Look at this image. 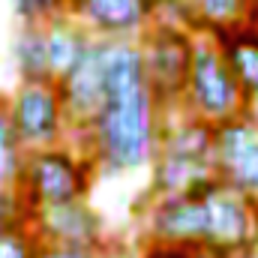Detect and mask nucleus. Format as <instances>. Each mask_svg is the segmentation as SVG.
Listing matches in <instances>:
<instances>
[{
    "instance_id": "18",
    "label": "nucleus",
    "mask_w": 258,
    "mask_h": 258,
    "mask_svg": "<svg viewBox=\"0 0 258 258\" xmlns=\"http://www.w3.org/2000/svg\"><path fill=\"white\" fill-rule=\"evenodd\" d=\"M9 6H12V15L18 18V24L42 27L45 21L66 15L69 0H9Z\"/></svg>"
},
{
    "instance_id": "2",
    "label": "nucleus",
    "mask_w": 258,
    "mask_h": 258,
    "mask_svg": "<svg viewBox=\"0 0 258 258\" xmlns=\"http://www.w3.org/2000/svg\"><path fill=\"white\" fill-rule=\"evenodd\" d=\"M96 177H99V168L90 159V153L75 141H63L54 147L24 153V162L12 189L24 201L27 213H33L39 207L87 198Z\"/></svg>"
},
{
    "instance_id": "13",
    "label": "nucleus",
    "mask_w": 258,
    "mask_h": 258,
    "mask_svg": "<svg viewBox=\"0 0 258 258\" xmlns=\"http://www.w3.org/2000/svg\"><path fill=\"white\" fill-rule=\"evenodd\" d=\"M150 168V183H147V195L144 198H162V195H180L186 192L192 183L201 177L213 174L210 162L201 159H186V156H174V153H162L156 150Z\"/></svg>"
},
{
    "instance_id": "1",
    "label": "nucleus",
    "mask_w": 258,
    "mask_h": 258,
    "mask_svg": "<svg viewBox=\"0 0 258 258\" xmlns=\"http://www.w3.org/2000/svg\"><path fill=\"white\" fill-rule=\"evenodd\" d=\"M99 48L105 99L87 132L69 141L90 153L99 174H132L156 156L162 111L147 90L138 39H99Z\"/></svg>"
},
{
    "instance_id": "19",
    "label": "nucleus",
    "mask_w": 258,
    "mask_h": 258,
    "mask_svg": "<svg viewBox=\"0 0 258 258\" xmlns=\"http://www.w3.org/2000/svg\"><path fill=\"white\" fill-rule=\"evenodd\" d=\"M39 240L33 237L30 225H18L0 234V258H33Z\"/></svg>"
},
{
    "instance_id": "25",
    "label": "nucleus",
    "mask_w": 258,
    "mask_h": 258,
    "mask_svg": "<svg viewBox=\"0 0 258 258\" xmlns=\"http://www.w3.org/2000/svg\"><path fill=\"white\" fill-rule=\"evenodd\" d=\"M252 111H255V114H258V99H255V102H252Z\"/></svg>"
},
{
    "instance_id": "22",
    "label": "nucleus",
    "mask_w": 258,
    "mask_h": 258,
    "mask_svg": "<svg viewBox=\"0 0 258 258\" xmlns=\"http://www.w3.org/2000/svg\"><path fill=\"white\" fill-rule=\"evenodd\" d=\"M141 258H192V246H180V243H150L147 240Z\"/></svg>"
},
{
    "instance_id": "15",
    "label": "nucleus",
    "mask_w": 258,
    "mask_h": 258,
    "mask_svg": "<svg viewBox=\"0 0 258 258\" xmlns=\"http://www.w3.org/2000/svg\"><path fill=\"white\" fill-rule=\"evenodd\" d=\"M255 0H186V27L195 33H213L246 21Z\"/></svg>"
},
{
    "instance_id": "4",
    "label": "nucleus",
    "mask_w": 258,
    "mask_h": 258,
    "mask_svg": "<svg viewBox=\"0 0 258 258\" xmlns=\"http://www.w3.org/2000/svg\"><path fill=\"white\" fill-rule=\"evenodd\" d=\"M252 105L246 102L240 84L234 81L231 69L225 66L216 45L204 33H198L186 90H183V99H180V111L210 123V126H219L231 117H240Z\"/></svg>"
},
{
    "instance_id": "5",
    "label": "nucleus",
    "mask_w": 258,
    "mask_h": 258,
    "mask_svg": "<svg viewBox=\"0 0 258 258\" xmlns=\"http://www.w3.org/2000/svg\"><path fill=\"white\" fill-rule=\"evenodd\" d=\"M201 204H204L201 246L225 255L258 252V204L252 198L225 186L213 174V183L201 195Z\"/></svg>"
},
{
    "instance_id": "24",
    "label": "nucleus",
    "mask_w": 258,
    "mask_h": 258,
    "mask_svg": "<svg viewBox=\"0 0 258 258\" xmlns=\"http://www.w3.org/2000/svg\"><path fill=\"white\" fill-rule=\"evenodd\" d=\"M246 21H249V24H252V27L258 30V6H255V3H252V9H249V15H246Z\"/></svg>"
},
{
    "instance_id": "23",
    "label": "nucleus",
    "mask_w": 258,
    "mask_h": 258,
    "mask_svg": "<svg viewBox=\"0 0 258 258\" xmlns=\"http://www.w3.org/2000/svg\"><path fill=\"white\" fill-rule=\"evenodd\" d=\"M192 258H258V252H243V255H225V252H216V249H207V246H192Z\"/></svg>"
},
{
    "instance_id": "12",
    "label": "nucleus",
    "mask_w": 258,
    "mask_h": 258,
    "mask_svg": "<svg viewBox=\"0 0 258 258\" xmlns=\"http://www.w3.org/2000/svg\"><path fill=\"white\" fill-rule=\"evenodd\" d=\"M204 36L216 45L225 66L231 69L234 81L240 84L246 102L252 105L258 99V30L249 21H240V24L213 30V33H204Z\"/></svg>"
},
{
    "instance_id": "16",
    "label": "nucleus",
    "mask_w": 258,
    "mask_h": 258,
    "mask_svg": "<svg viewBox=\"0 0 258 258\" xmlns=\"http://www.w3.org/2000/svg\"><path fill=\"white\" fill-rule=\"evenodd\" d=\"M12 60L21 81H51L42 27L18 24V33L12 39Z\"/></svg>"
},
{
    "instance_id": "6",
    "label": "nucleus",
    "mask_w": 258,
    "mask_h": 258,
    "mask_svg": "<svg viewBox=\"0 0 258 258\" xmlns=\"http://www.w3.org/2000/svg\"><path fill=\"white\" fill-rule=\"evenodd\" d=\"M6 99L9 120L24 153L69 141V126L54 81H18V87Z\"/></svg>"
},
{
    "instance_id": "8",
    "label": "nucleus",
    "mask_w": 258,
    "mask_h": 258,
    "mask_svg": "<svg viewBox=\"0 0 258 258\" xmlns=\"http://www.w3.org/2000/svg\"><path fill=\"white\" fill-rule=\"evenodd\" d=\"M63 117L69 126V138L84 135L87 126L93 123L102 99H105V84H102V48L99 39L87 45V51L66 69L60 78H54Z\"/></svg>"
},
{
    "instance_id": "20",
    "label": "nucleus",
    "mask_w": 258,
    "mask_h": 258,
    "mask_svg": "<svg viewBox=\"0 0 258 258\" xmlns=\"http://www.w3.org/2000/svg\"><path fill=\"white\" fill-rule=\"evenodd\" d=\"M30 213L24 207V201L18 198L15 189H0V234L18 225H27Z\"/></svg>"
},
{
    "instance_id": "21",
    "label": "nucleus",
    "mask_w": 258,
    "mask_h": 258,
    "mask_svg": "<svg viewBox=\"0 0 258 258\" xmlns=\"http://www.w3.org/2000/svg\"><path fill=\"white\" fill-rule=\"evenodd\" d=\"M33 258H105V246H60V243H39Z\"/></svg>"
},
{
    "instance_id": "9",
    "label": "nucleus",
    "mask_w": 258,
    "mask_h": 258,
    "mask_svg": "<svg viewBox=\"0 0 258 258\" xmlns=\"http://www.w3.org/2000/svg\"><path fill=\"white\" fill-rule=\"evenodd\" d=\"M66 15L93 39H138L156 21V0H69Z\"/></svg>"
},
{
    "instance_id": "17",
    "label": "nucleus",
    "mask_w": 258,
    "mask_h": 258,
    "mask_svg": "<svg viewBox=\"0 0 258 258\" xmlns=\"http://www.w3.org/2000/svg\"><path fill=\"white\" fill-rule=\"evenodd\" d=\"M24 162V147L9 120V99L0 93V189H12Z\"/></svg>"
},
{
    "instance_id": "3",
    "label": "nucleus",
    "mask_w": 258,
    "mask_h": 258,
    "mask_svg": "<svg viewBox=\"0 0 258 258\" xmlns=\"http://www.w3.org/2000/svg\"><path fill=\"white\" fill-rule=\"evenodd\" d=\"M195 30L177 21H153L141 36V63H144V81L147 90L162 114L180 111V99L186 90L189 66L195 51Z\"/></svg>"
},
{
    "instance_id": "7",
    "label": "nucleus",
    "mask_w": 258,
    "mask_h": 258,
    "mask_svg": "<svg viewBox=\"0 0 258 258\" xmlns=\"http://www.w3.org/2000/svg\"><path fill=\"white\" fill-rule=\"evenodd\" d=\"M210 168L225 186L258 204V114L252 108L213 126Z\"/></svg>"
},
{
    "instance_id": "10",
    "label": "nucleus",
    "mask_w": 258,
    "mask_h": 258,
    "mask_svg": "<svg viewBox=\"0 0 258 258\" xmlns=\"http://www.w3.org/2000/svg\"><path fill=\"white\" fill-rule=\"evenodd\" d=\"M33 237L39 243H60V246H105V222L99 210L81 198V201H66L39 207L27 219Z\"/></svg>"
},
{
    "instance_id": "14",
    "label": "nucleus",
    "mask_w": 258,
    "mask_h": 258,
    "mask_svg": "<svg viewBox=\"0 0 258 258\" xmlns=\"http://www.w3.org/2000/svg\"><path fill=\"white\" fill-rule=\"evenodd\" d=\"M42 36H45V54H48L51 81L60 78L66 69L87 51V45L93 42V36L72 15H57V18L45 21L42 24Z\"/></svg>"
},
{
    "instance_id": "11",
    "label": "nucleus",
    "mask_w": 258,
    "mask_h": 258,
    "mask_svg": "<svg viewBox=\"0 0 258 258\" xmlns=\"http://www.w3.org/2000/svg\"><path fill=\"white\" fill-rule=\"evenodd\" d=\"M141 225L150 243H180L201 246L204 240V204L201 198L180 192L162 198H144Z\"/></svg>"
}]
</instances>
